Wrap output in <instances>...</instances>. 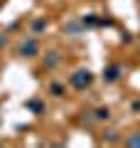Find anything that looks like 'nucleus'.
<instances>
[{
	"label": "nucleus",
	"instance_id": "f257e3e1",
	"mask_svg": "<svg viewBox=\"0 0 140 148\" xmlns=\"http://www.w3.org/2000/svg\"><path fill=\"white\" fill-rule=\"evenodd\" d=\"M71 86L74 89H86V86H91V82H93V74L88 72V69H79V72H74L71 74Z\"/></svg>",
	"mask_w": 140,
	"mask_h": 148
},
{
	"label": "nucleus",
	"instance_id": "f03ea898",
	"mask_svg": "<svg viewBox=\"0 0 140 148\" xmlns=\"http://www.w3.org/2000/svg\"><path fill=\"white\" fill-rule=\"evenodd\" d=\"M37 52H39V45H37V40H32V37L20 45V57H37Z\"/></svg>",
	"mask_w": 140,
	"mask_h": 148
},
{
	"label": "nucleus",
	"instance_id": "7ed1b4c3",
	"mask_svg": "<svg viewBox=\"0 0 140 148\" xmlns=\"http://www.w3.org/2000/svg\"><path fill=\"white\" fill-rule=\"evenodd\" d=\"M103 79H106V84H116V82L120 79V67H118V64L108 67V69L103 72Z\"/></svg>",
	"mask_w": 140,
	"mask_h": 148
},
{
	"label": "nucleus",
	"instance_id": "20e7f679",
	"mask_svg": "<svg viewBox=\"0 0 140 148\" xmlns=\"http://www.w3.org/2000/svg\"><path fill=\"white\" fill-rule=\"evenodd\" d=\"M44 64H47V69H54V67L59 64V54H57V52H49V57L44 59Z\"/></svg>",
	"mask_w": 140,
	"mask_h": 148
},
{
	"label": "nucleus",
	"instance_id": "39448f33",
	"mask_svg": "<svg viewBox=\"0 0 140 148\" xmlns=\"http://www.w3.org/2000/svg\"><path fill=\"white\" fill-rule=\"evenodd\" d=\"M96 119H99V121H103V119H111V111L106 109V106H101V109L96 111Z\"/></svg>",
	"mask_w": 140,
	"mask_h": 148
},
{
	"label": "nucleus",
	"instance_id": "423d86ee",
	"mask_svg": "<svg viewBox=\"0 0 140 148\" xmlns=\"http://www.w3.org/2000/svg\"><path fill=\"white\" fill-rule=\"evenodd\" d=\"M27 106H30L32 111H37V114H42V104H39V101H37V99H32V101H27Z\"/></svg>",
	"mask_w": 140,
	"mask_h": 148
},
{
	"label": "nucleus",
	"instance_id": "0eeeda50",
	"mask_svg": "<svg viewBox=\"0 0 140 148\" xmlns=\"http://www.w3.org/2000/svg\"><path fill=\"white\" fill-rule=\"evenodd\" d=\"M67 32H71V35H74V37H76V35H79V32H81V25H79V22H71V25H69V27H67Z\"/></svg>",
	"mask_w": 140,
	"mask_h": 148
},
{
	"label": "nucleus",
	"instance_id": "6e6552de",
	"mask_svg": "<svg viewBox=\"0 0 140 148\" xmlns=\"http://www.w3.org/2000/svg\"><path fill=\"white\" fill-rule=\"evenodd\" d=\"M52 94H54V96H62V94H64V86H62V84H52Z\"/></svg>",
	"mask_w": 140,
	"mask_h": 148
},
{
	"label": "nucleus",
	"instance_id": "1a4fd4ad",
	"mask_svg": "<svg viewBox=\"0 0 140 148\" xmlns=\"http://www.w3.org/2000/svg\"><path fill=\"white\" fill-rule=\"evenodd\" d=\"M32 27H35V32H39V30H44V27H47V22H44V20H37Z\"/></svg>",
	"mask_w": 140,
	"mask_h": 148
},
{
	"label": "nucleus",
	"instance_id": "9d476101",
	"mask_svg": "<svg viewBox=\"0 0 140 148\" xmlns=\"http://www.w3.org/2000/svg\"><path fill=\"white\" fill-rule=\"evenodd\" d=\"M125 143H128V146H140V136H130Z\"/></svg>",
	"mask_w": 140,
	"mask_h": 148
},
{
	"label": "nucleus",
	"instance_id": "9b49d317",
	"mask_svg": "<svg viewBox=\"0 0 140 148\" xmlns=\"http://www.w3.org/2000/svg\"><path fill=\"white\" fill-rule=\"evenodd\" d=\"M133 109H135V111H140V101H135V104H133Z\"/></svg>",
	"mask_w": 140,
	"mask_h": 148
}]
</instances>
